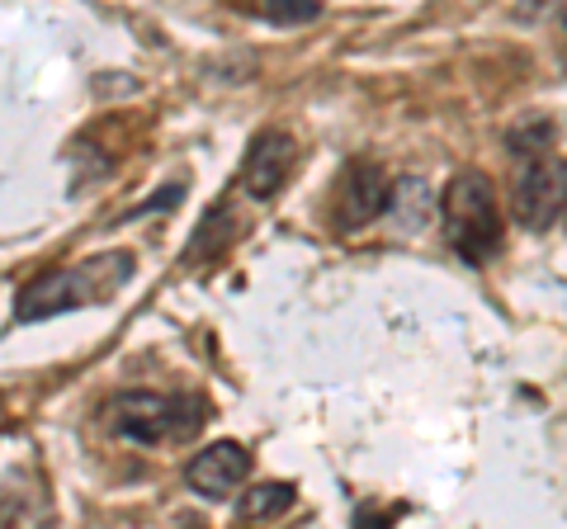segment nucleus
I'll return each instance as SVG.
<instances>
[{
	"label": "nucleus",
	"instance_id": "obj_1",
	"mask_svg": "<svg viewBox=\"0 0 567 529\" xmlns=\"http://www.w3.org/2000/svg\"><path fill=\"white\" fill-rule=\"evenodd\" d=\"M133 270H137L133 251H104V256L71 264V270H43L14 298V317H20V322H43V317L104 303V298H114L128 284Z\"/></svg>",
	"mask_w": 567,
	"mask_h": 529
},
{
	"label": "nucleus",
	"instance_id": "obj_2",
	"mask_svg": "<svg viewBox=\"0 0 567 529\" xmlns=\"http://www.w3.org/2000/svg\"><path fill=\"white\" fill-rule=\"evenodd\" d=\"M440 227L464 260H487L502 251V204L483 170H458L440 194Z\"/></svg>",
	"mask_w": 567,
	"mask_h": 529
},
{
	"label": "nucleus",
	"instance_id": "obj_3",
	"mask_svg": "<svg viewBox=\"0 0 567 529\" xmlns=\"http://www.w3.org/2000/svg\"><path fill=\"white\" fill-rule=\"evenodd\" d=\"M208 407L199 397H162V393H118L104 421L118 439H133V445H181L194 431L204 426Z\"/></svg>",
	"mask_w": 567,
	"mask_h": 529
},
{
	"label": "nucleus",
	"instance_id": "obj_4",
	"mask_svg": "<svg viewBox=\"0 0 567 529\" xmlns=\"http://www.w3.org/2000/svg\"><path fill=\"white\" fill-rule=\"evenodd\" d=\"M567 214V162L563 156H535L525 162L516 185H511V218H516L525 232H548L558 227Z\"/></svg>",
	"mask_w": 567,
	"mask_h": 529
},
{
	"label": "nucleus",
	"instance_id": "obj_5",
	"mask_svg": "<svg viewBox=\"0 0 567 529\" xmlns=\"http://www.w3.org/2000/svg\"><path fill=\"white\" fill-rule=\"evenodd\" d=\"M388 175L379 162H350L341 185H336V227L341 232H360V227H369L374 218H383L388 208Z\"/></svg>",
	"mask_w": 567,
	"mask_h": 529
},
{
	"label": "nucleus",
	"instance_id": "obj_6",
	"mask_svg": "<svg viewBox=\"0 0 567 529\" xmlns=\"http://www.w3.org/2000/svg\"><path fill=\"white\" fill-rule=\"evenodd\" d=\"M246 473H251V454H246V445H237V439H218V445L199 449L185 464V483L199 491V497L223 501V497H237Z\"/></svg>",
	"mask_w": 567,
	"mask_h": 529
},
{
	"label": "nucleus",
	"instance_id": "obj_7",
	"mask_svg": "<svg viewBox=\"0 0 567 529\" xmlns=\"http://www.w3.org/2000/svg\"><path fill=\"white\" fill-rule=\"evenodd\" d=\"M293 170V137L279 133V128H265L256 133V143L246 147V162H241V185L251 199H275V194L284 189V180H289Z\"/></svg>",
	"mask_w": 567,
	"mask_h": 529
},
{
	"label": "nucleus",
	"instance_id": "obj_8",
	"mask_svg": "<svg viewBox=\"0 0 567 529\" xmlns=\"http://www.w3.org/2000/svg\"><path fill=\"white\" fill-rule=\"evenodd\" d=\"M293 497H298L293 483H256V487L237 501V520H241V525L275 520V516H284V510L293 506Z\"/></svg>",
	"mask_w": 567,
	"mask_h": 529
},
{
	"label": "nucleus",
	"instance_id": "obj_9",
	"mask_svg": "<svg viewBox=\"0 0 567 529\" xmlns=\"http://www.w3.org/2000/svg\"><path fill=\"white\" fill-rule=\"evenodd\" d=\"M0 529H52V506L33 491H14L0 501Z\"/></svg>",
	"mask_w": 567,
	"mask_h": 529
},
{
	"label": "nucleus",
	"instance_id": "obj_10",
	"mask_svg": "<svg viewBox=\"0 0 567 529\" xmlns=\"http://www.w3.org/2000/svg\"><path fill=\"white\" fill-rule=\"evenodd\" d=\"M435 208V199L425 194V185L421 180H398L393 189H388V208L383 214H393V222H402V227H421V218Z\"/></svg>",
	"mask_w": 567,
	"mask_h": 529
},
{
	"label": "nucleus",
	"instance_id": "obj_11",
	"mask_svg": "<svg viewBox=\"0 0 567 529\" xmlns=\"http://www.w3.org/2000/svg\"><path fill=\"white\" fill-rule=\"evenodd\" d=\"M251 14L275 29H298V24L322 20V0H256Z\"/></svg>",
	"mask_w": 567,
	"mask_h": 529
},
{
	"label": "nucleus",
	"instance_id": "obj_12",
	"mask_svg": "<svg viewBox=\"0 0 567 529\" xmlns=\"http://www.w3.org/2000/svg\"><path fill=\"white\" fill-rule=\"evenodd\" d=\"M223 227H233V222H227V208H218V214H208L204 222H199V237H194L189 241V251H185V260H199L204 251L213 256V251H218V246L227 241V237H233V232H223Z\"/></svg>",
	"mask_w": 567,
	"mask_h": 529
}]
</instances>
